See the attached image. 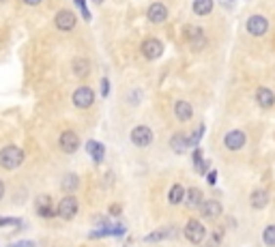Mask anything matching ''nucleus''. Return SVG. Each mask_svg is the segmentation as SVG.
<instances>
[{
    "instance_id": "obj_1",
    "label": "nucleus",
    "mask_w": 275,
    "mask_h": 247,
    "mask_svg": "<svg viewBox=\"0 0 275 247\" xmlns=\"http://www.w3.org/2000/svg\"><path fill=\"white\" fill-rule=\"evenodd\" d=\"M21 161H24V150L20 146H15V144H9V146H4L0 150V165H2L4 170L20 168Z\"/></svg>"
},
{
    "instance_id": "obj_26",
    "label": "nucleus",
    "mask_w": 275,
    "mask_h": 247,
    "mask_svg": "<svg viewBox=\"0 0 275 247\" xmlns=\"http://www.w3.org/2000/svg\"><path fill=\"white\" fill-rule=\"evenodd\" d=\"M262 241H265V245L275 247V226H267L262 232Z\"/></svg>"
},
{
    "instance_id": "obj_12",
    "label": "nucleus",
    "mask_w": 275,
    "mask_h": 247,
    "mask_svg": "<svg viewBox=\"0 0 275 247\" xmlns=\"http://www.w3.org/2000/svg\"><path fill=\"white\" fill-rule=\"evenodd\" d=\"M58 144H61V148L64 150V153H75V150L80 148V138L75 131H63Z\"/></svg>"
},
{
    "instance_id": "obj_29",
    "label": "nucleus",
    "mask_w": 275,
    "mask_h": 247,
    "mask_svg": "<svg viewBox=\"0 0 275 247\" xmlns=\"http://www.w3.org/2000/svg\"><path fill=\"white\" fill-rule=\"evenodd\" d=\"M166 232H168V230H157V232H150L144 241H147V243H153V241H161V239H166V236H168Z\"/></svg>"
},
{
    "instance_id": "obj_25",
    "label": "nucleus",
    "mask_w": 275,
    "mask_h": 247,
    "mask_svg": "<svg viewBox=\"0 0 275 247\" xmlns=\"http://www.w3.org/2000/svg\"><path fill=\"white\" fill-rule=\"evenodd\" d=\"M193 164H196L198 174H207V165H209V164L202 159V150H200V148L193 150Z\"/></svg>"
},
{
    "instance_id": "obj_6",
    "label": "nucleus",
    "mask_w": 275,
    "mask_h": 247,
    "mask_svg": "<svg viewBox=\"0 0 275 247\" xmlns=\"http://www.w3.org/2000/svg\"><path fill=\"white\" fill-rule=\"evenodd\" d=\"M185 37H187V41H190V45L193 47V50H202V47L207 45V37H204V30L200 28V26H187Z\"/></svg>"
},
{
    "instance_id": "obj_9",
    "label": "nucleus",
    "mask_w": 275,
    "mask_h": 247,
    "mask_svg": "<svg viewBox=\"0 0 275 247\" xmlns=\"http://www.w3.org/2000/svg\"><path fill=\"white\" fill-rule=\"evenodd\" d=\"M35 208H37V213H39V217H43V219H52L54 215H56V208H54L50 196H39L37 198Z\"/></svg>"
},
{
    "instance_id": "obj_4",
    "label": "nucleus",
    "mask_w": 275,
    "mask_h": 247,
    "mask_svg": "<svg viewBox=\"0 0 275 247\" xmlns=\"http://www.w3.org/2000/svg\"><path fill=\"white\" fill-rule=\"evenodd\" d=\"M95 101V93L90 86H80L78 90L73 93V105L80 107V110H86V107H90Z\"/></svg>"
},
{
    "instance_id": "obj_37",
    "label": "nucleus",
    "mask_w": 275,
    "mask_h": 247,
    "mask_svg": "<svg viewBox=\"0 0 275 247\" xmlns=\"http://www.w3.org/2000/svg\"><path fill=\"white\" fill-rule=\"evenodd\" d=\"M2 196H4V183L0 181V200H2Z\"/></svg>"
},
{
    "instance_id": "obj_39",
    "label": "nucleus",
    "mask_w": 275,
    "mask_h": 247,
    "mask_svg": "<svg viewBox=\"0 0 275 247\" xmlns=\"http://www.w3.org/2000/svg\"><path fill=\"white\" fill-rule=\"evenodd\" d=\"M0 2H7V0H0Z\"/></svg>"
},
{
    "instance_id": "obj_3",
    "label": "nucleus",
    "mask_w": 275,
    "mask_h": 247,
    "mask_svg": "<svg viewBox=\"0 0 275 247\" xmlns=\"http://www.w3.org/2000/svg\"><path fill=\"white\" fill-rule=\"evenodd\" d=\"M78 200H75L73 196H64L61 202H58V208H56V215L58 217H63V219H73L75 215H78Z\"/></svg>"
},
{
    "instance_id": "obj_38",
    "label": "nucleus",
    "mask_w": 275,
    "mask_h": 247,
    "mask_svg": "<svg viewBox=\"0 0 275 247\" xmlns=\"http://www.w3.org/2000/svg\"><path fill=\"white\" fill-rule=\"evenodd\" d=\"M93 2H95V4H101V2H104V0H93Z\"/></svg>"
},
{
    "instance_id": "obj_35",
    "label": "nucleus",
    "mask_w": 275,
    "mask_h": 247,
    "mask_svg": "<svg viewBox=\"0 0 275 247\" xmlns=\"http://www.w3.org/2000/svg\"><path fill=\"white\" fill-rule=\"evenodd\" d=\"M110 213H112V215H118V213H121V206H118V204H114V206L110 208Z\"/></svg>"
},
{
    "instance_id": "obj_13",
    "label": "nucleus",
    "mask_w": 275,
    "mask_h": 247,
    "mask_svg": "<svg viewBox=\"0 0 275 247\" xmlns=\"http://www.w3.org/2000/svg\"><path fill=\"white\" fill-rule=\"evenodd\" d=\"M147 15H148V20L153 21V24H161V21L168 20V9H166V4H161V2H153L148 7Z\"/></svg>"
},
{
    "instance_id": "obj_8",
    "label": "nucleus",
    "mask_w": 275,
    "mask_h": 247,
    "mask_svg": "<svg viewBox=\"0 0 275 247\" xmlns=\"http://www.w3.org/2000/svg\"><path fill=\"white\" fill-rule=\"evenodd\" d=\"M245 133L241 131V129H233V131H228L226 133V138H224V144H226V148L228 150H241L245 146Z\"/></svg>"
},
{
    "instance_id": "obj_10",
    "label": "nucleus",
    "mask_w": 275,
    "mask_h": 247,
    "mask_svg": "<svg viewBox=\"0 0 275 247\" xmlns=\"http://www.w3.org/2000/svg\"><path fill=\"white\" fill-rule=\"evenodd\" d=\"M56 28L58 30H73L75 28V15H73V11H69V9H63V11H58L56 13Z\"/></svg>"
},
{
    "instance_id": "obj_20",
    "label": "nucleus",
    "mask_w": 275,
    "mask_h": 247,
    "mask_svg": "<svg viewBox=\"0 0 275 247\" xmlns=\"http://www.w3.org/2000/svg\"><path fill=\"white\" fill-rule=\"evenodd\" d=\"M250 202H252V206H254V208H265L267 204H269V193H267L265 189H256V191H252Z\"/></svg>"
},
{
    "instance_id": "obj_31",
    "label": "nucleus",
    "mask_w": 275,
    "mask_h": 247,
    "mask_svg": "<svg viewBox=\"0 0 275 247\" xmlns=\"http://www.w3.org/2000/svg\"><path fill=\"white\" fill-rule=\"evenodd\" d=\"M20 222L15 217H0V226H18Z\"/></svg>"
},
{
    "instance_id": "obj_7",
    "label": "nucleus",
    "mask_w": 275,
    "mask_h": 247,
    "mask_svg": "<svg viewBox=\"0 0 275 247\" xmlns=\"http://www.w3.org/2000/svg\"><path fill=\"white\" fill-rule=\"evenodd\" d=\"M245 26H247V32L254 37H262V35H267V30H269V21H267V18H262V15H252Z\"/></svg>"
},
{
    "instance_id": "obj_16",
    "label": "nucleus",
    "mask_w": 275,
    "mask_h": 247,
    "mask_svg": "<svg viewBox=\"0 0 275 247\" xmlns=\"http://www.w3.org/2000/svg\"><path fill=\"white\" fill-rule=\"evenodd\" d=\"M256 101H258V105L260 107H273V103H275V95H273V90H269V88H258L256 90Z\"/></svg>"
},
{
    "instance_id": "obj_33",
    "label": "nucleus",
    "mask_w": 275,
    "mask_h": 247,
    "mask_svg": "<svg viewBox=\"0 0 275 247\" xmlns=\"http://www.w3.org/2000/svg\"><path fill=\"white\" fill-rule=\"evenodd\" d=\"M209 185H215V183H217V172H209Z\"/></svg>"
},
{
    "instance_id": "obj_22",
    "label": "nucleus",
    "mask_w": 275,
    "mask_h": 247,
    "mask_svg": "<svg viewBox=\"0 0 275 247\" xmlns=\"http://www.w3.org/2000/svg\"><path fill=\"white\" fill-rule=\"evenodd\" d=\"M73 73L78 75V78H86V75L90 73V62L86 61V58H75L73 61Z\"/></svg>"
},
{
    "instance_id": "obj_19",
    "label": "nucleus",
    "mask_w": 275,
    "mask_h": 247,
    "mask_svg": "<svg viewBox=\"0 0 275 247\" xmlns=\"http://www.w3.org/2000/svg\"><path fill=\"white\" fill-rule=\"evenodd\" d=\"M183 202H185L190 208L200 206V204L204 202V200H202V191L198 189V187H191L190 191H185V200H183Z\"/></svg>"
},
{
    "instance_id": "obj_21",
    "label": "nucleus",
    "mask_w": 275,
    "mask_h": 247,
    "mask_svg": "<svg viewBox=\"0 0 275 247\" xmlns=\"http://www.w3.org/2000/svg\"><path fill=\"white\" fill-rule=\"evenodd\" d=\"M170 146H172V150H174V153L183 155L187 148H190V142H187V138L183 136V133H176V136L170 140Z\"/></svg>"
},
{
    "instance_id": "obj_23",
    "label": "nucleus",
    "mask_w": 275,
    "mask_h": 247,
    "mask_svg": "<svg viewBox=\"0 0 275 247\" xmlns=\"http://www.w3.org/2000/svg\"><path fill=\"white\" fill-rule=\"evenodd\" d=\"M213 11V0H193V13L209 15Z\"/></svg>"
},
{
    "instance_id": "obj_34",
    "label": "nucleus",
    "mask_w": 275,
    "mask_h": 247,
    "mask_svg": "<svg viewBox=\"0 0 275 247\" xmlns=\"http://www.w3.org/2000/svg\"><path fill=\"white\" fill-rule=\"evenodd\" d=\"M15 247H35V243H32V241H20Z\"/></svg>"
},
{
    "instance_id": "obj_27",
    "label": "nucleus",
    "mask_w": 275,
    "mask_h": 247,
    "mask_svg": "<svg viewBox=\"0 0 275 247\" xmlns=\"http://www.w3.org/2000/svg\"><path fill=\"white\" fill-rule=\"evenodd\" d=\"M75 187H78V176H75V174H67V176H64V179H63V189L64 191H73Z\"/></svg>"
},
{
    "instance_id": "obj_17",
    "label": "nucleus",
    "mask_w": 275,
    "mask_h": 247,
    "mask_svg": "<svg viewBox=\"0 0 275 247\" xmlns=\"http://www.w3.org/2000/svg\"><path fill=\"white\" fill-rule=\"evenodd\" d=\"M123 232H125L123 226H104V228L95 230V232L90 234V239H101V236H121Z\"/></svg>"
},
{
    "instance_id": "obj_14",
    "label": "nucleus",
    "mask_w": 275,
    "mask_h": 247,
    "mask_svg": "<svg viewBox=\"0 0 275 247\" xmlns=\"http://www.w3.org/2000/svg\"><path fill=\"white\" fill-rule=\"evenodd\" d=\"M200 211H202V217L207 219H217L222 215V204L217 200H204L200 204Z\"/></svg>"
},
{
    "instance_id": "obj_5",
    "label": "nucleus",
    "mask_w": 275,
    "mask_h": 247,
    "mask_svg": "<svg viewBox=\"0 0 275 247\" xmlns=\"http://www.w3.org/2000/svg\"><path fill=\"white\" fill-rule=\"evenodd\" d=\"M131 142L136 144V146L140 148H144V146H148L150 142H153V131L147 127V125H138V127H133V131H131Z\"/></svg>"
},
{
    "instance_id": "obj_18",
    "label": "nucleus",
    "mask_w": 275,
    "mask_h": 247,
    "mask_svg": "<svg viewBox=\"0 0 275 247\" xmlns=\"http://www.w3.org/2000/svg\"><path fill=\"white\" fill-rule=\"evenodd\" d=\"M174 114H176V118H179L181 123H185V121H190V118L193 116V107L187 103V101H176Z\"/></svg>"
},
{
    "instance_id": "obj_30",
    "label": "nucleus",
    "mask_w": 275,
    "mask_h": 247,
    "mask_svg": "<svg viewBox=\"0 0 275 247\" xmlns=\"http://www.w3.org/2000/svg\"><path fill=\"white\" fill-rule=\"evenodd\" d=\"M75 4H78V7H80V11H82L84 20L88 21V20H90V13H88V9H86V2H84V0H75Z\"/></svg>"
},
{
    "instance_id": "obj_36",
    "label": "nucleus",
    "mask_w": 275,
    "mask_h": 247,
    "mask_svg": "<svg viewBox=\"0 0 275 247\" xmlns=\"http://www.w3.org/2000/svg\"><path fill=\"white\" fill-rule=\"evenodd\" d=\"M24 2H26V4H30V7H37V4H39L41 0H24Z\"/></svg>"
},
{
    "instance_id": "obj_32",
    "label": "nucleus",
    "mask_w": 275,
    "mask_h": 247,
    "mask_svg": "<svg viewBox=\"0 0 275 247\" xmlns=\"http://www.w3.org/2000/svg\"><path fill=\"white\" fill-rule=\"evenodd\" d=\"M101 95H104V97H107V95H110V82H107L106 78L101 80Z\"/></svg>"
},
{
    "instance_id": "obj_24",
    "label": "nucleus",
    "mask_w": 275,
    "mask_h": 247,
    "mask_svg": "<svg viewBox=\"0 0 275 247\" xmlns=\"http://www.w3.org/2000/svg\"><path fill=\"white\" fill-rule=\"evenodd\" d=\"M185 200V189L181 185H172V189L168 191V202L170 204H181Z\"/></svg>"
},
{
    "instance_id": "obj_2",
    "label": "nucleus",
    "mask_w": 275,
    "mask_h": 247,
    "mask_svg": "<svg viewBox=\"0 0 275 247\" xmlns=\"http://www.w3.org/2000/svg\"><path fill=\"white\" fill-rule=\"evenodd\" d=\"M183 234H185V239L190 241V243H202L204 236H207V230H204V226L198 222V219H190L185 226V230H183Z\"/></svg>"
},
{
    "instance_id": "obj_11",
    "label": "nucleus",
    "mask_w": 275,
    "mask_h": 247,
    "mask_svg": "<svg viewBox=\"0 0 275 247\" xmlns=\"http://www.w3.org/2000/svg\"><path fill=\"white\" fill-rule=\"evenodd\" d=\"M142 54L148 61H155V58H159L161 54H164V43L159 39H147L142 43Z\"/></svg>"
},
{
    "instance_id": "obj_28",
    "label": "nucleus",
    "mask_w": 275,
    "mask_h": 247,
    "mask_svg": "<svg viewBox=\"0 0 275 247\" xmlns=\"http://www.w3.org/2000/svg\"><path fill=\"white\" fill-rule=\"evenodd\" d=\"M202 133H204V125H200V127H198V129H196V131H193V133H191V136H190V138H187V142H190V146H196V144H198V142H200V138H202Z\"/></svg>"
},
{
    "instance_id": "obj_15",
    "label": "nucleus",
    "mask_w": 275,
    "mask_h": 247,
    "mask_svg": "<svg viewBox=\"0 0 275 247\" xmlns=\"http://www.w3.org/2000/svg\"><path fill=\"white\" fill-rule=\"evenodd\" d=\"M86 153L93 157L95 164H101L106 157V148H104V144H99V142H95V140H88L86 142Z\"/></svg>"
}]
</instances>
